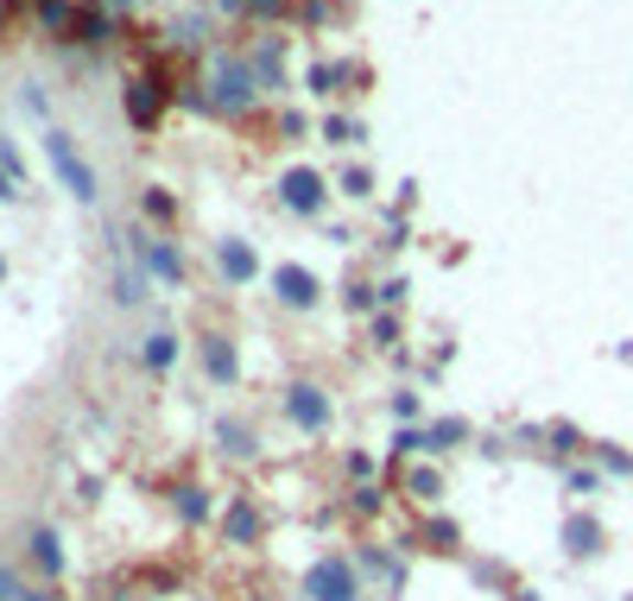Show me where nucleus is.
<instances>
[{"label": "nucleus", "instance_id": "obj_40", "mask_svg": "<svg viewBox=\"0 0 633 601\" xmlns=\"http://www.w3.org/2000/svg\"><path fill=\"white\" fill-rule=\"evenodd\" d=\"M0 601H25V582L13 577V570H7V564H0Z\"/></svg>", "mask_w": 633, "mask_h": 601}, {"label": "nucleus", "instance_id": "obj_28", "mask_svg": "<svg viewBox=\"0 0 633 601\" xmlns=\"http://www.w3.org/2000/svg\"><path fill=\"white\" fill-rule=\"evenodd\" d=\"M545 437H552V450H557V456H577V450H589V437H582L577 425H552Z\"/></svg>", "mask_w": 633, "mask_h": 601}, {"label": "nucleus", "instance_id": "obj_35", "mask_svg": "<svg viewBox=\"0 0 633 601\" xmlns=\"http://www.w3.org/2000/svg\"><path fill=\"white\" fill-rule=\"evenodd\" d=\"M476 582H481V589H513L506 564H476Z\"/></svg>", "mask_w": 633, "mask_h": 601}, {"label": "nucleus", "instance_id": "obj_4", "mask_svg": "<svg viewBox=\"0 0 633 601\" xmlns=\"http://www.w3.org/2000/svg\"><path fill=\"white\" fill-rule=\"evenodd\" d=\"M279 405H285V418H292L304 437H324V430L336 425V400H329V386H317V380H292Z\"/></svg>", "mask_w": 633, "mask_h": 601}, {"label": "nucleus", "instance_id": "obj_17", "mask_svg": "<svg viewBox=\"0 0 633 601\" xmlns=\"http://www.w3.org/2000/svg\"><path fill=\"white\" fill-rule=\"evenodd\" d=\"M602 551V520L596 513H570L564 520V557H596Z\"/></svg>", "mask_w": 633, "mask_h": 601}, {"label": "nucleus", "instance_id": "obj_25", "mask_svg": "<svg viewBox=\"0 0 633 601\" xmlns=\"http://www.w3.org/2000/svg\"><path fill=\"white\" fill-rule=\"evenodd\" d=\"M324 140L329 146H354V140H368V127L349 121V114H324Z\"/></svg>", "mask_w": 633, "mask_h": 601}, {"label": "nucleus", "instance_id": "obj_23", "mask_svg": "<svg viewBox=\"0 0 633 601\" xmlns=\"http://www.w3.org/2000/svg\"><path fill=\"white\" fill-rule=\"evenodd\" d=\"M108 39H114L108 7H83V20H76V45H108Z\"/></svg>", "mask_w": 633, "mask_h": 601}, {"label": "nucleus", "instance_id": "obj_21", "mask_svg": "<svg viewBox=\"0 0 633 601\" xmlns=\"http://www.w3.org/2000/svg\"><path fill=\"white\" fill-rule=\"evenodd\" d=\"M140 361H146V374H172V368H177V336H172V329H152L146 349H140Z\"/></svg>", "mask_w": 633, "mask_h": 601}, {"label": "nucleus", "instance_id": "obj_1", "mask_svg": "<svg viewBox=\"0 0 633 601\" xmlns=\"http://www.w3.org/2000/svg\"><path fill=\"white\" fill-rule=\"evenodd\" d=\"M209 108L228 114V121H248L253 108H260V83H253V64L248 57H234V51H209Z\"/></svg>", "mask_w": 633, "mask_h": 601}, {"label": "nucleus", "instance_id": "obj_34", "mask_svg": "<svg viewBox=\"0 0 633 601\" xmlns=\"http://www.w3.org/2000/svg\"><path fill=\"white\" fill-rule=\"evenodd\" d=\"M564 488H570V494H596V488H602V476H596V469H570V476H564Z\"/></svg>", "mask_w": 633, "mask_h": 601}, {"label": "nucleus", "instance_id": "obj_29", "mask_svg": "<svg viewBox=\"0 0 633 601\" xmlns=\"http://www.w3.org/2000/svg\"><path fill=\"white\" fill-rule=\"evenodd\" d=\"M336 184H342V197H354V203L374 197V177H368V165H349V172L336 177Z\"/></svg>", "mask_w": 633, "mask_h": 601}, {"label": "nucleus", "instance_id": "obj_14", "mask_svg": "<svg viewBox=\"0 0 633 601\" xmlns=\"http://www.w3.org/2000/svg\"><path fill=\"white\" fill-rule=\"evenodd\" d=\"M32 13H39V25H45L57 45H70L76 20H83V7H76V0H32Z\"/></svg>", "mask_w": 633, "mask_h": 601}, {"label": "nucleus", "instance_id": "obj_24", "mask_svg": "<svg viewBox=\"0 0 633 601\" xmlns=\"http://www.w3.org/2000/svg\"><path fill=\"white\" fill-rule=\"evenodd\" d=\"M405 494L418 506H437L444 501V476H437V469H405Z\"/></svg>", "mask_w": 633, "mask_h": 601}, {"label": "nucleus", "instance_id": "obj_46", "mask_svg": "<svg viewBox=\"0 0 633 601\" xmlns=\"http://www.w3.org/2000/svg\"><path fill=\"white\" fill-rule=\"evenodd\" d=\"M25 601H64V595H57V589L45 582V589H25Z\"/></svg>", "mask_w": 633, "mask_h": 601}, {"label": "nucleus", "instance_id": "obj_31", "mask_svg": "<svg viewBox=\"0 0 633 601\" xmlns=\"http://www.w3.org/2000/svg\"><path fill=\"white\" fill-rule=\"evenodd\" d=\"M292 13V0H248V20H260V25H279Z\"/></svg>", "mask_w": 633, "mask_h": 601}, {"label": "nucleus", "instance_id": "obj_20", "mask_svg": "<svg viewBox=\"0 0 633 601\" xmlns=\"http://www.w3.org/2000/svg\"><path fill=\"white\" fill-rule=\"evenodd\" d=\"M172 45L177 51H209V7H203V13H177V20H172Z\"/></svg>", "mask_w": 633, "mask_h": 601}, {"label": "nucleus", "instance_id": "obj_42", "mask_svg": "<svg viewBox=\"0 0 633 601\" xmlns=\"http://www.w3.org/2000/svg\"><path fill=\"white\" fill-rule=\"evenodd\" d=\"M0 203H20V177L7 172V165H0Z\"/></svg>", "mask_w": 633, "mask_h": 601}, {"label": "nucleus", "instance_id": "obj_30", "mask_svg": "<svg viewBox=\"0 0 633 601\" xmlns=\"http://www.w3.org/2000/svg\"><path fill=\"white\" fill-rule=\"evenodd\" d=\"M386 506V488L380 481H354V513H380Z\"/></svg>", "mask_w": 633, "mask_h": 601}, {"label": "nucleus", "instance_id": "obj_50", "mask_svg": "<svg viewBox=\"0 0 633 601\" xmlns=\"http://www.w3.org/2000/svg\"><path fill=\"white\" fill-rule=\"evenodd\" d=\"M7 7H13V0H7Z\"/></svg>", "mask_w": 633, "mask_h": 601}, {"label": "nucleus", "instance_id": "obj_38", "mask_svg": "<svg viewBox=\"0 0 633 601\" xmlns=\"http://www.w3.org/2000/svg\"><path fill=\"white\" fill-rule=\"evenodd\" d=\"M380 222H386V248H405V216H400V209H386Z\"/></svg>", "mask_w": 633, "mask_h": 601}, {"label": "nucleus", "instance_id": "obj_13", "mask_svg": "<svg viewBox=\"0 0 633 601\" xmlns=\"http://www.w3.org/2000/svg\"><path fill=\"white\" fill-rule=\"evenodd\" d=\"M25 557H32V570H39V577H64V538H57L51 526L25 532Z\"/></svg>", "mask_w": 633, "mask_h": 601}, {"label": "nucleus", "instance_id": "obj_37", "mask_svg": "<svg viewBox=\"0 0 633 601\" xmlns=\"http://www.w3.org/2000/svg\"><path fill=\"white\" fill-rule=\"evenodd\" d=\"M0 165H7V172H13V177H20V184H25V159H20V146H13L7 133H0Z\"/></svg>", "mask_w": 633, "mask_h": 601}, {"label": "nucleus", "instance_id": "obj_11", "mask_svg": "<svg viewBox=\"0 0 633 601\" xmlns=\"http://www.w3.org/2000/svg\"><path fill=\"white\" fill-rule=\"evenodd\" d=\"M133 253L146 260V273H152V278H165V285H184V253H177V241L140 234V241H133Z\"/></svg>", "mask_w": 633, "mask_h": 601}, {"label": "nucleus", "instance_id": "obj_43", "mask_svg": "<svg viewBox=\"0 0 633 601\" xmlns=\"http://www.w3.org/2000/svg\"><path fill=\"white\" fill-rule=\"evenodd\" d=\"M405 298V278H386V285H380V304H386V310H393V304Z\"/></svg>", "mask_w": 633, "mask_h": 601}, {"label": "nucleus", "instance_id": "obj_18", "mask_svg": "<svg viewBox=\"0 0 633 601\" xmlns=\"http://www.w3.org/2000/svg\"><path fill=\"white\" fill-rule=\"evenodd\" d=\"M108 298L127 304V310H133V304H146V260H140V253L114 266V292H108Z\"/></svg>", "mask_w": 633, "mask_h": 601}, {"label": "nucleus", "instance_id": "obj_7", "mask_svg": "<svg viewBox=\"0 0 633 601\" xmlns=\"http://www.w3.org/2000/svg\"><path fill=\"white\" fill-rule=\"evenodd\" d=\"M273 298L285 304V310H317L324 285H317V273H310V266H298V260H279V266H273Z\"/></svg>", "mask_w": 633, "mask_h": 601}, {"label": "nucleus", "instance_id": "obj_5", "mask_svg": "<svg viewBox=\"0 0 633 601\" xmlns=\"http://www.w3.org/2000/svg\"><path fill=\"white\" fill-rule=\"evenodd\" d=\"M165 96H177V89H165V70L152 64V70H140V76H127V89H121V108H127V121L140 127H159V114H165Z\"/></svg>", "mask_w": 633, "mask_h": 601}, {"label": "nucleus", "instance_id": "obj_22", "mask_svg": "<svg viewBox=\"0 0 633 601\" xmlns=\"http://www.w3.org/2000/svg\"><path fill=\"white\" fill-rule=\"evenodd\" d=\"M172 513L184 520V526H203V520H209V488H197V481H184V488L172 494Z\"/></svg>", "mask_w": 633, "mask_h": 601}, {"label": "nucleus", "instance_id": "obj_19", "mask_svg": "<svg viewBox=\"0 0 633 601\" xmlns=\"http://www.w3.org/2000/svg\"><path fill=\"white\" fill-rule=\"evenodd\" d=\"M354 570H374L386 589H405V557H393V551H374V545H368V551H354Z\"/></svg>", "mask_w": 633, "mask_h": 601}, {"label": "nucleus", "instance_id": "obj_8", "mask_svg": "<svg viewBox=\"0 0 633 601\" xmlns=\"http://www.w3.org/2000/svg\"><path fill=\"white\" fill-rule=\"evenodd\" d=\"M216 273H222L228 285H253V278H260V253H253V241L222 234V241H216Z\"/></svg>", "mask_w": 633, "mask_h": 601}, {"label": "nucleus", "instance_id": "obj_48", "mask_svg": "<svg viewBox=\"0 0 633 601\" xmlns=\"http://www.w3.org/2000/svg\"><path fill=\"white\" fill-rule=\"evenodd\" d=\"M0 32H7V0H0Z\"/></svg>", "mask_w": 633, "mask_h": 601}, {"label": "nucleus", "instance_id": "obj_12", "mask_svg": "<svg viewBox=\"0 0 633 601\" xmlns=\"http://www.w3.org/2000/svg\"><path fill=\"white\" fill-rule=\"evenodd\" d=\"M349 83H368V64H336V57H324V64H310V96H342Z\"/></svg>", "mask_w": 633, "mask_h": 601}, {"label": "nucleus", "instance_id": "obj_39", "mask_svg": "<svg viewBox=\"0 0 633 601\" xmlns=\"http://www.w3.org/2000/svg\"><path fill=\"white\" fill-rule=\"evenodd\" d=\"M393 418L412 425V418H418V393H393Z\"/></svg>", "mask_w": 633, "mask_h": 601}, {"label": "nucleus", "instance_id": "obj_9", "mask_svg": "<svg viewBox=\"0 0 633 601\" xmlns=\"http://www.w3.org/2000/svg\"><path fill=\"white\" fill-rule=\"evenodd\" d=\"M260 532H266V513H260L248 494H234V501L222 506V538L228 545H260Z\"/></svg>", "mask_w": 633, "mask_h": 601}, {"label": "nucleus", "instance_id": "obj_15", "mask_svg": "<svg viewBox=\"0 0 633 601\" xmlns=\"http://www.w3.org/2000/svg\"><path fill=\"white\" fill-rule=\"evenodd\" d=\"M216 450H222L228 462H253V456H260V437H253V425H241V418H216Z\"/></svg>", "mask_w": 633, "mask_h": 601}, {"label": "nucleus", "instance_id": "obj_44", "mask_svg": "<svg viewBox=\"0 0 633 601\" xmlns=\"http://www.w3.org/2000/svg\"><path fill=\"white\" fill-rule=\"evenodd\" d=\"M279 133H292V140L304 133V114H298V108H285V114H279Z\"/></svg>", "mask_w": 633, "mask_h": 601}, {"label": "nucleus", "instance_id": "obj_10", "mask_svg": "<svg viewBox=\"0 0 633 601\" xmlns=\"http://www.w3.org/2000/svg\"><path fill=\"white\" fill-rule=\"evenodd\" d=\"M203 374L216 380V386H234V380H241V354H234V336H222V329H209V336H203Z\"/></svg>", "mask_w": 633, "mask_h": 601}, {"label": "nucleus", "instance_id": "obj_41", "mask_svg": "<svg viewBox=\"0 0 633 601\" xmlns=\"http://www.w3.org/2000/svg\"><path fill=\"white\" fill-rule=\"evenodd\" d=\"M20 108H25V114H45V89H39V83H25V89H20Z\"/></svg>", "mask_w": 633, "mask_h": 601}, {"label": "nucleus", "instance_id": "obj_45", "mask_svg": "<svg viewBox=\"0 0 633 601\" xmlns=\"http://www.w3.org/2000/svg\"><path fill=\"white\" fill-rule=\"evenodd\" d=\"M209 13H228V20H241V13H248V0H209Z\"/></svg>", "mask_w": 633, "mask_h": 601}, {"label": "nucleus", "instance_id": "obj_27", "mask_svg": "<svg viewBox=\"0 0 633 601\" xmlns=\"http://www.w3.org/2000/svg\"><path fill=\"white\" fill-rule=\"evenodd\" d=\"M456 538H462V532H456L450 520H425V532H418L425 551H456Z\"/></svg>", "mask_w": 633, "mask_h": 601}, {"label": "nucleus", "instance_id": "obj_33", "mask_svg": "<svg viewBox=\"0 0 633 601\" xmlns=\"http://www.w3.org/2000/svg\"><path fill=\"white\" fill-rule=\"evenodd\" d=\"M342 469H349L354 481H374V469H380V462H374L368 450H349V456H342Z\"/></svg>", "mask_w": 633, "mask_h": 601}, {"label": "nucleus", "instance_id": "obj_2", "mask_svg": "<svg viewBox=\"0 0 633 601\" xmlns=\"http://www.w3.org/2000/svg\"><path fill=\"white\" fill-rule=\"evenodd\" d=\"M45 159H51V172H57V184H64V190L83 203V209H96V197H101V190H96V172H89V159L70 146V133L45 127Z\"/></svg>", "mask_w": 633, "mask_h": 601}, {"label": "nucleus", "instance_id": "obj_32", "mask_svg": "<svg viewBox=\"0 0 633 601\" xmlns=\"http://www.w3.org/2000/svg\"><path fill=\"white\" fill-rule=\"evenodd\" d=\"M596 462H602L608 476H633V456L614 450V444H596Z\"/></svg>", "mask_w": 633, "mask_h": 601}, {"label": "nucleus", "instance_id": "obj_16", "mask_svg": "<svg viewBox=\"0 0 633 601\" xmlns=\"http://www.w3.org/2000/svg\"><path fill=\"white\" fill-rule=\"evenodd\" d=\"M248 64H253V83H260V96L285 89V51H279V39H260Z\"/></svg>", "mask_w": 633, "mask_h": 601}, {"label": "nucleus", "instance_id": "obj_26", "mask_svg": "<svg viewBox=\"0 0 633 601\" xmlns=\"http://www.w3.org/2000/svg\"><path fill=\"white\" fill-rule=\"evenodd\" d=\"M140 209H146L152 222H177V197L165 190V184H146V197H140Z\"/></svg>", "mask_w": 633, "mask_h": 601}, {"label": "nucleus", "instance_id": "obj_49", "mask_svg": "<svg viewBox=\"0 0 633 601\" xmlns=\"http://www.w3.org/2000/svg\"><path fill=\"white\" fill-rule=\"evenodd\" d=\"M0 278H7V260H0Z\"/></svg>", "mask_w": 633, "mask_h": 601}, {"label": "nucleus", "instance_id": "obj_47", "mask_svg": "<svg viewBox=\"0 0 633 601\" xmlns=\"http://www.w3.org/2000/svg\"><path fill=\"white\" fill-rule=\"evenodd\" d=\"M101 7H108V13H121V7H133V0H101Z\"/></svg>", "mask_w": 633, "mask_h": 601}, {"label": "nucleus", "instance_id": "obj_3", "mask_svg": "<svg viewBox=\"0 0 633 601\" xmlns=\"http://www.w3.org/2000/svg\"><path fill=\"white\" fill-rule=\"evenodd\" d=\"M304 601H361V570H354V557H342V551L317 557V564L304 570Z\"/></svg>", "mask_w": 633, "mask_h": 601}, {"label": "nucleus", "instance_id": "obj_36", "mask_svg": "<svg viewBox=\"0 0 633 601\" xmlns=\"http://www.w3.org/2000/svg\"><path fill=\"white\" fill-rule=\"evenodd\" d=\"M374 342H380V349H393V342H400V317H393V310H380V317H374Z\"/></svg>", "mask_w": 633, "mask_h": 601}, {"label": "nucleus", "instance_id": "obj_6", "mask_svg": "<svg viewBox=\"0 0 633 601\" xmlns=\"http://www.w3.org/2000/svg\"><path fill=\"white\" fill-rule=\"evenodd\" d=\"M279 203H285L292 216H324L329 177L317 172V165H285V172H279Z\"/></svg>", "mask_w": 633, "mask_h": 601}]
</instances>
